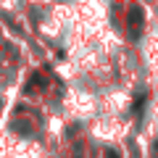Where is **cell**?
I'll return each mask as SVG.
<instances>
[{"mask_svg": "<svg viewBox=\"0 0 158 158\" xmlns=\"http://www.w3.org/2000/svg\"><path fill=\"white\" fill-rule=\"evenodd\" d=\"M140 29H142V8H132L129 11V32L132 37H140Z\"/></svg>", "mask_w": 158, "mask_h": 158, "instance_id": "6da1fadb", "label": "cell"}]
</instances>
